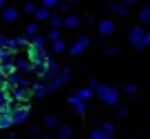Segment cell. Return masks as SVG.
I'll list each match as a JSON object with an SVG mask.
<instances>
[{"label":"cell","mask_w":150,"mask_h":139,"mask_svg":"<svg viewBox=\"0 0 150 139\" xmlns=\"http://www.w3.org/2000/svg\"><path fill=\"white\" fill-rule=\"evenodd\" d=\"M29 117V106H11V119L13 124H22Z\"/></svg>","instance_id":"1"},{"label":"cell","mask_w":150,"mask_h":139,"mask_svg":"<svg viewBox=\"0 0 150 139\" xmlns=\"http://www.w3.org/2000/svg\"><path fill=\"white\" fill-rule=\"evenodd\" d=\"M27 97H29V88H22V86L11 88V99L13 102H24Z\"/></svg>","instance_id":"2"},{"label":"cell","mask_w":150,"mask_h":139,"mask_svg":"<svg viewBox=\"0 0 150 139\" xmlns=\"http://www.w3.org/2000/svg\"><path fill=\"white\" fill-rule=\"evenodd\" d=\"M11 124H13V119H11V108H7V111L0 113V128H9Z\"/></svg>","instance_id":"3"},{"label":"cell","mask_w":150,"mask_h":139,"mask_svg":"<svg viewBox=\"0 0 150 139\" xmlns=\"http://www.w3.org/2000/svg\"><path fill=\"white\" fill-rule=\"evenodd\" d=\"M13 64H16V71H22V73H29V71H31V62L29 60L18 57V60H13Z\"/></svg>","instance_id":"4"},{"label":"cell","mask_w":150,"mask_h":139,"mask_svg":"<svg viewBox=\"0 0 150 139\" xmlns=\"http://www.w3.org/2000/svg\"><path fill=\"white\" fill-rule=\"evenodd\" d=\"M2 18H5V20H7V22H13V20H16V18H18V11H16V9H13V7H7V9H5V11H2Z\"/></svg>","instance_id":"5"},{"label":"cell","mask_w":150,"mask_h":139,"mask_svg":"<svg viewBox=\"0 0 150 139\" xmlns=\"http://www.w3.org/2000/svg\"><path fill=\"white\" fill-rule=\"evenodd\" d=\"M86 42H88V40H86V38H82V40H77V44H75L73 49H71V53H73V55H75V53H80L82 49H84V46H86Z\"/></svg>","instance_id":"6"},{"label":"cell","mask_w":150,"mask_h":139,"mask_svg":"<svg viewBox=\"0 0 150 139\" xmlns=\"http://www.w3.org/2000/svg\"><path fill=\"white\" fill-rule=\"evenodd\" d=\"M47 91H51V88H49V86H42V84H38V86H35V95H38V97H44V95H47Z\"/></svg>","instance_id":"7"},{"label":"cell","mask_w":150,"mask_h":139,"mask_svg":"<svg viewBox=\"0 0 150 139\" xmlns=\"http://www.w3.org/2000/svg\"><path fill=\"white\" fill-rule=\"evenodd\" d=\"M71 104L75 106V111H77V113H84V104H82L77 97H71Z\"/></svg>","instance_id":"8"},{"label":"cell","mask_w":150,"mask_h":139,"mask_svg":"<svg viewBox=\"0 0 150 139\" xmlns=\"http://www.w3.org/2000/svg\"><path fill=\"white\" fill-rule=\"evenodd\" d=\"M135 44H141V31L139 29H132V38H130Z\"/></svg>","instance_id":"9"},{"label":"cell","mask_w":150,"mask_h":139,"mask_svg":"<svg viewBox=\"0 0 150 139\" xmlns=\"http://www.w3.org/2000/svg\"><path fill=\"white\" fill-rule=\"evenodd\" d=\"M99 31H102V33H110L112 31V24L110 22H102V24H99Z\"/></svg>","instance_id":"10"},{"label":"cell","mask_w":150,"mask_h":139,"mask_svg":"<svg viewBox=\"0 0 150 139\" xmlns=\"http://www.w3.org/2000/svg\"><path fill=\"white\" fill-rule=\"evenodd\" d=\"M91 139H106V135L97 128V130H93V133H91Z\"/></svg>","instance_id":"11"},{"label":"cell","mask_w":150,"mask_h":139,"mask_svg":"<svg viewBox=\"0 0 150 139\" xmlns=\"http://www.w3.org/2000/svg\"><path fill=\"white\" fill-rule=\"evenodd\" d=\"M57 137H60V139H69V137H71V130H69V128H60Z\"/></svg>","instance_id":"12"},{"label":"cell","mask_w":150,"mask_h":139,"mask_svg":"<svg viewBox=\"0 0 150 139\" xmlns=\"http://www.w3.org/2000/svg\"><path fill=\"white\" fill-rule=\"evenodd\" d=\"M33 46H38V49H42L44 46V40L40 35H33Z\"/></svg>","instance_id":"13"},{"label":"cell","mask_w":150,"mask_h":139,"mask_svg":"<svg viewBox=\"0 0 150 139\" xmlns=\"http://www.w3.org/2000/svg\"><path fill=\"white\" fill-rule=\"evenodd\" d=\"M27 33H29V35H35V33H38V27H35V24H29V27H27Z\"/></svg>","instance_id":"14"},{"label":"cell","mask_w":150,"mask_h":139,"mask_svg":"<svg viewBox=\"0 0 150 139\" xmlns=\"http://www.w3.org/2000/svg\"><path fill=\"white\" fill-rule=\"evenodd\" d=\"M104 135H106V137H110V135H112V126L110 124H104Z\"/></svg>","instance_id":"15"},{"label":"cell","mask_w":150,"mask_h":139,"mask_svg":"<svg viewBox=\"0 0 150 139\" xmlns=\"http://www.w3.org/2000/svg\"><path fill=\"white\" fill-rule=\"evenodd\" d=\"M44 124H47L49 128H53V126H55V117H47V119H44Z\"/></svg>","instance_id":"16"},{"label":"cell","mask_w":150,"mask_h":139,"mask_svg":"<svg viewBox=\"0 0 150 139\" xmlns=\"http://www.w3.org/2000/svg\"><path fill=\"white\" fill-rule=\"evenodd\" d=\"M35 16H38V18H40V20H44V18H47V16H49V11H47V9H40V11H38Z\"/></svg>","instance_id":"17"},{"label":"cell","mask_w":150,"mask_h":139,"mask_svg":"<svg viewBox=\"0 0 150 139\" xmlns=\"http://www.w3.org/2000/svg\"><path fill=\"white\" fill-rule=\"evenodd\" d=\"M77 97H82V99L91 97V91H80V93H77Z\"/></svg>","instance_id":"18"},{"label":"cell","mask_w":150,"mask_h":139,"mask_svg":"<svg viewBox=\"0 0 150 139\" xmlns=\"http://www.w3.org/2000/svg\"><path fill=\"white\" fill-rule=\"evenodd\" d=\"M9 44V38H5V35H0V49H2V46H7Z\"/></svg>","instance_id":"19"},{"label":"cell","mask_w":150,"mask_h":139,"mask_svg":"<svg viewBox=\"0 0 150 139\" xmlns=\"http://www.w3.org/2000/svg\"><path fill=\"white\" fill-rule=\"evenodd\" d=\"M24 11H29V13H33V11H35V7H33L31 2H27V5H24Z\"/></svg>","instance_id":"20"},{"label":"cell","mask_w":150,"mask_h":139,"mask_svg":"<svg viewBox=\"0 0 150 139\" xmlns=\"http://www.w3.org/2000/svg\"><path fill=\"white\" fill-rule=\"evenodd\" d=\"M7 84H5V73H0V88H5Z\"/></svg>","instance_id":"21"},{"label":"cell","mask_w":150,"mask_h":139,"mask_svg":"<svg viewBox=\"0 0 150 139\" xmlns=\"http://www.w3.org/2000/svg\"><path fill=\"white\" fill-rule=\"evenodd\" d=\"M62 49H64V44H62V42L57 40V42H55V51H62Z\"/></svg>","instance_id":"22"},{"label":"cell","mask_w":150,"mask_h":139,"mask_svg":"<svg viewBox=\"0 0 150 139\" xmlns=\"http://www.w3.org/2000/svg\"><path fill=\"white\" fill-rule=\"evenodd\" d=\"M55 5V0H44V7H53Z\"/></svg>","instance_id":"23"},{"label":"cell","mask_w":150,"mask_h":139,"mask_svg":"<svg viewBox=\"0 0 150 139\" xmlns=\"http://www.w3.org/2000/svg\"><path fill=\"white\" fill-rule=\"evenodd\" d=\"M2 5H5V0H0V7H2Z\"/></svg>","instance_id":"24"},{"label":"cell","mask_w":150,"mask_h":139,"mask_svg":"<svg viewBox=\"0 0 150 139\" xmlns=\"http://www.w3.org/2000/svg\"><path fill=\"white\" fill-rule=\"evenodd\" d=\"M9 139H18V137H9Z\"/></svg>","instance_id":"25"},{"label":"cell","mask_w":150,"mask_h":139,"mask_svg":"<svg viewBox=\"0 0 150 139\" xmlns=\"http://www.w3.org/2000/svg\"><path fill=\"white\" fill-rule=\"evenodd\" d=\"M44 139H51V137H44Z\"/></svg>","instance_id":"26"}]
</instances>
